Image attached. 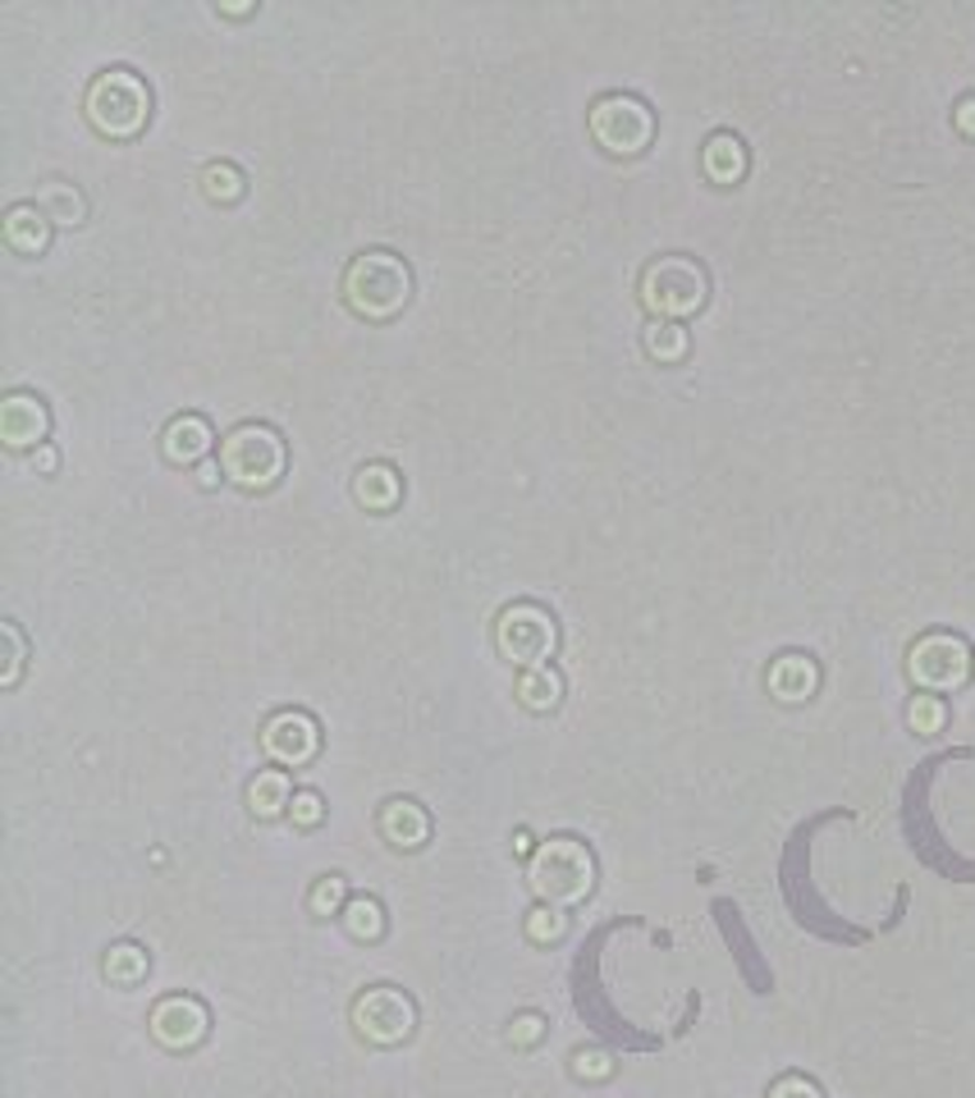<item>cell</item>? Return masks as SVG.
<instances>
[{
  "label": "cell",
  "instance_id": "obj_1",
  "mask_svg": "<svg viewBox=\"0 0 975 1098\" xmlns=\"http://www.w3.org/2000/svg\"><path fill=\"white\" fill-rule=\"evenodd\" d=\"M344 298L357 316L385 321V316L408 308L413 274L394 252H362V257H353V266L344 274Z\"/></svg>",
  "mask_w": 975,
  "mask_h": 1098
},
{
  "label": "cell",
  "instance_id": "obj_2",
  "mask_svg": "<svg viewBox=\"0 0 975 1098\" xmlns=\"http://www.w3.org/2000/svg\"><path fill=\"white\" fill-rule=\"evenodd\" d=\"M527 879L545 906H577L596 889V861L582 842L572 838H550L545 847L532 851Z\"/></svg>",
  "mask_w": 975,
  "mask_h": 1098
},
{
  "label": "cell",
  "instance_id": "obj_3",
  "mask_svg": "<svg viewBox=\"0 0 975 1098\" xmlns=\"http://www.w3.org/2000/svg\"><path fill=\"white\" fill-rule=\"evenodd\" d=\"M285 440L270 431V426H238V431L225 435L221 444V467L234 485H243V491H266V485H276L285 476Z\"/></svg>",
  "mask_w": 975,
  "mask_h": 1098
},
{
  "label": "cell",
  "instance_id": "obj_4",
  "mask_svg": "<svg viewBox=\"0 0 975 1098\" xmlns=\"http://www.w3.org/2000/svg\"><path fill=\"white\" fill-rule=\"evenodd\" d=\"M147 110H151V97L142 78L129 69H110L87 87V119L106 138H133L147 125Z\"/></svg>",
  "mask_w": 975,
  "mask_h": 1098
},
{
  "label": "cell",
  "instance_id": "obj_5",
  "mask_svg": "<svg viewBox=\"0 0 975 1098\" xmlns=\"http://www.w3.org/2000/svg\"><path fill=\"white\" fill-rule=\"evenodd\" d=\"M642 302L655 321H683L706 302V270L687 257H660L642 274Z\"/></svg>",
  "mask_w": 975,
  "mask_h": 1098
},
{
  "label": "cell",
  "instance_id": "obj_6",
  "mask_svg": "<svg viewBox=\"0 0 975 1098\" xmlns=\"http://www.w3.org/2000/svg\"><path fill=\"white\" fill-rule=\"evenodd\" d=\"M591 133H596V142L604 151H614V157H636V151L655 138V115H651L646 101L614 92V97H600L596 101Z\"/></svg>",
  "mask_w": 975,
  "mask_h": 1098
},
{
  "label": "cell",
  "instance_id": "obj_7",
  "mask_svg": "<svg viewBox=\"0 0 975 1098\" xmlns=\"http://www.w3.org/2000/svg\"><path fill=\"white\" fill-rule=\"evenodd\" d=\"M495 640H500L504 659L536 668L540 659L555 655L559 632H555V618L545 614L540 604H508L500 614V623H495Z\"/></svg>",
  "mask_w": 975,
  "mask_h": 1098
},
{
  "label": "cell",
  "instance_id": "obj_8",
  "mask_svg": "<svg viewBox=\"0 0 975 1098\" xmlns=\"http://www.w3.org/2000/svg\"><path fill=\"white\" fill-rule=\"evenodd\" d=\"M353 1025L362 1030V1040L389 1048V1044H404L408 1034H413L417 1006L399 989H367V993L357 998V1006H353Z\"/></svg>",
  "mask_w": 975,
  "mask_h": 1098
},
{
  "label": "cell",
  "instance_id": "obj_9",
  "mask_svg": "<svg viewBox=\"0 0 975 1098\" xmlns=\"http://www.w3.org/2000/svg\"><path fill=\"white\" fill-rule=\"evenodd\" d=\"M261 746H266V755L276 760V765L298 769V765H308V760L317 755V746H321V728H317L312 714L285 710V714H276V719L261 728Z\"/></svg>",
  "mask_w": 975,
  "mask_h": 1098
},
{
  "label": "cell",
  "instance_id": "obj_10",
  "mask_svg": "<svg viewBox=\"0 0 975 1098\" xmlns=\"http://www.w3.org/2000/svg\"><path fill=\"white\" fill-rule=\"evenodd\" d=\"M911 678L921 687L949 691L966 678V646L957 636H925L917 650H911Z\"/></svg>",
  "mask_w": 975,
  "mask_h": 1098
},
{
  "label": "cell",
  "instance_id": "obj_11",
  "mask_svg": "<svg viewBox=\"0 0 975 1098\" xmlns=\"http://www.w3.org/2000/svg\"><path fill=\"white\" fill-rule=\"evenodd\" d=\"M206 1025H211L206 1006L197 998H184V993L157 1002V1012H151V1034H157L165 1048H193V1044H202L206 1040Z\"/></svg>",
  "mask_w": 975,
  "mask_h": 1098
},
{
  "label": "cell",
  "instance_id": "obj_12",
  "mask_svg": "<svg viewBox=\"0 0 975 1098\" xmlns=\"http://www.w3.org/2000/svg\"><path fill=\"white\" fill-rule=\"evenodd\" d=\"M46 426H51L46 403L33 399V394H10V399L0 403V440L10 449H42Z\"/></svg>",
  "mask_w": 975,
  "mask_h": 1098
},
{
  "label": "cell",
  "instance_id": "obj_13",
  "mask_svg": "<svg viewBox=\"0 0 975 1098\" xmlns=\"http://www.w3.org/2000/svg\"><path fill=\"white\" fill-rule=\"evenodd\" d=\"M211 426L202 421V417H193V412H184V417H174L170 426H165V435H161V444H165V458L170 463H179V467H189V463H202V458L211 453Z\"/></svg>",
  "mask_w": 975,
  "mask_h": 1098
},
{
  "label": "cell",
  "instance_id": "obj_14",
  "mask_svg": "<svg viewBox=\"0 0 975 1098\" xmlns=\"http://www.w3.org/2000/svg\"><path fill=\"white\" fill-rule=\"evenodd\" d=\"M381 833L394 842V847H404V851H413V847H421L426 842V833H431V819H426V810L417 806V801H389L385 810H381Z\"/></svg>",
  "mask_w": 975,
  "mask_h": 1098
},
{
  "label": "cell",
  "instance_id": "obj_15",
  "mask_svg": "<svg viewBox=\"0 0 975 1098\" xmlns=\"http://www.w3.org/2000/svg\"><path fill=\"white\" fill-rule=\"evenodd\" d=\"M6 238H10V248H19V252H42L46 238H51L46 211L42 206H14L6 216Z\"/></svg>",
  "mask_w": 975,
  "mask_h": 1098
},
{
  "label": "cell",
  "instance_id": "obj_16",
  "mask_svg": "<svg viewBox=\"0 0 975 1098\" xmlns=\"http://www.w3.org/2000/svg\"><path fill=\"white\" fill-rule=\"evenodd\" d=\"M353 495H357V504L385 513V508L399 504V472L385 467V463H367L353 481Z\"/></svg>",
  "mask_w": 975,
  "mask_h": 1098
},
{
  "label": "cell",
  "instance_id": "obj_17",
  "mask_svg": "<svg viewBox=\"0 0 975 1098\" xmlns=\"http://www.w3.org/2000/svg\"><path fill=\"white\" fill-rule=\"evenodd\" d=\"M517 696H523V706H527V710L545 714V710H555V706H559L564 682H559V674H555L550 664H536V668H527V674H523V682H517Z\"/></svg>",
  "mask_w": 975,
  "mask_h": 1098
},
{
  "label": "cell",
  "instance_id": "obj_18",
  "mask_svg": "<svg viewBox=\"0 0 975 1098\" xmlns=\"http://www.w3.org/2000/svg\"><path fill=\"white\" fill-rule=\"evenodd\" d=\"M742 170H747V151H742V142H738L733 133H715V138L706 142V174L719 179V183H733V179H742Z\"/></svg>",
  "mask_w": 975,
  "mask_h": 1098
},
{
  "label": "cell",
  "instance_id": "obj_19",
  "mask_svg": "<svg viewBox=\"0 0 975 1098\" xmlns=\"http://www.w3.org/2000/svg\"><path fill=\"white\" fill-rule=\"evenodd\" d=\"M770 687H774V696H779V700H806V696H811V687H815V664H811V659H802V655H788V659H779V664H774V674H770Z\"/></svg>",
  "mask_w": 975,
  "mask_h": 1098
},
{
  "label": "cell",
  "instance_id": "obj_20",
  "mask_svg": "<svg viewBox=\"0 0 975 1098\" xmlns=\"http://www.w3.org/2000/svg\"><path fill=\"white\" fill-rule=\"evenodd\" d=\"M248 801H253V810H257L261 819H270V815H280V810L293 806V787H289V778H285L280 769H266V774L253 778Z\"/></svg>",
  "mask_w": 975,
  "mask_h": 1098
},
{
  "label": "cell",
  "instance_id": "obj_21",
  "mask_svg": "<svg viewBox=\"0 0 975 1098\" xmlns=\"http://www.w3.org/2000/svg\"><path fill=\"white\" fill-rule=\"evenodd\" d=\"M646 353L660 362H678L687 353V330L678 321H651L646 325Z\"/></svg>",
  "mask_w": 975,
  "mask_h": 1098
},
{
  "label": "cell",
  "instance_id": "obj_22",
  "mask_svg": "<svg viewBox=\"0 0 975 1098\" xmlns=\"http://www.w3.org/2000/svg\"><path fill=\"white\" fill-rule=\"evenodd\" d=\"M344 925H349L353 938H381L385 934V911L372 897H353L344 906Z\"/></svg>",
  "mask_w": 975,
  "mask_h": 1098
},
{
  "label": "cell",
  "instance_id": "obj_23",
  "mask_svg": "<svg viewBox=\"0 0 975 1098\" xmlns=\"http://www.w3.org/2000/svg\"><path fill=\"white\" fill-rule=\"evenodd\" d=\"M42 211L51 225H78L83 220V197L74 189H65V183H51V189L42 193Z\"/></svg>",
  "mask_w": 975,
  "mask_h": 1098
},
{
  "label": "cell",
  "instance_id": "obj_24",
  "mask_svg": "<svg viewBox=\"0 0 975 1098\" xmlns=\"http://www.w3.org/2000/svg\"><path fill=\"white\" fill-rule=\"evenodd\" d=\"M106 975L115 984H138L142 975H147V952L142 948H133V943H125V948H110V957H106Z\"/></svg>",
  "mask_w": 975,
  "mask_h": 1098
},
{
  "label": "cell",
  "instance_id": "obj_25",
  "mask_svg": "<svg viewBox=\"0 0 975 1098\" xmlns=\"http://www.w3.org/2000/svg\"><path fill=\"white\" fill-rule=\"evenodd\" d=\"M202 183H206V197H211V202H234V197H243V174H238L229 161L206 165Z\"/></svg>",
  "mask_w": 975,
  "mask_h": 1098
},
{
  "label": "cell",
  "instance_id": "obj_26",
  "mask_svg": "<svg viewBox=\"0 0 975 1098\" xmlns=\"http://www.w3.org/2000/svg\"><path fill=\"white\" fill-rule=\"evenodd\" d=\"M564 929H568V915H564L559 906H536V911L527 915V934H532V943H555V938H564Z\"/></svg>",
  "mask_w": 975,
  "mask_h": 1098
},
{
  "label": "cell",
  "instance_id": "obj_27",
  "mask_svg": "<svg viewBox=\"0 0 975 1098\" xmlns=\"http://www.w3.org/2000/svg\"><path fill=\"white\" fill-rule=\"evenodd\" d=\"M572 1072L582 1080H604L609 1072H614V1062H609V1053H600V1048H582L572 1057Z\"/></svg>",
  "mask_w": 975,
  "mask_h": 1098
},
{
  "label": "cell",
  "instance_id": "obj_28",
  "mask_svg": "<svg viewBox=\"0 0 975 1098\" xmlns=\"http://www.w3.org/2000/svg\"><path fill=\"white\" fill-rule=\"evenodd\" d=\"M344 906V879H321L317 889H312V911L317 915H330V911H340Z\"/></svg>",
  "mask_w": 975,
  "mask_h": 1098
},
{
  "label": "cell",
  "instance_id": "obj_29",
  "mask_svg": "<svg viewBox=\"0 0 975 1098\" xmlns=\"http://www.w3.org/2000/svg\"><path fill=\"white\" fill-rule=\"evenodd\" d=\"M289 815H293V824H302V829H312V824H321L325 806H321L317 792H293V806H289Z\"/></svg>",
  "mask_w": 975,
  "mask_h": 1098
},
{
  "label": "cell",
  "instance_id": "obj_30",
  "mask_svg": "<svg viewBox=\"0 0 975 1098\" xmlns=\"http://www.w3.org/2000/svg\"><path fill=\"white\" fill-rule=\"evenodd\" d=\"M939 723H943V706H939V700H930V696H921L917 706H911V728H917V732H934Z\"/></svg>",
  "mask_w": 975,
  "mask_h": 1098
},
{
  "label": "cell",
  "instance_id": "obj_31",
  "mask_svg": "<svg viewBox=\"0 0 975 1098\" xmlns=\"http://www.w3.org/2000/svg\"><path fill=\"white\" fill-rule=\"evenodd\" d=\"M540 1034H545V1021H540L536 1012H527V1016H517V1021L508 1025V1040H513V1044H536V1040H540Z\"/></svg>",
  "mask_w": 975,
  "mask_h": 1098
},
{
  "label": "cell",
  "instance_id": "obj_32",
  "mask_svg": "<svg viewBox=\"0 0 975 1098\" xmlns=\"http://www.w3.org/2000/svg\"><path fill=\"white\" fill-rule=\"evenodd\" d=\"M0 636H6V646H10L6 682H19V668H23V636H19V627H14V623H6V627H0Z\"/></svg>",
  "mask_w": 975,
  "mask_h": 1098
},
{
  "label": "cell",
  "instance_id": "obj_33",
  "mask_svg": "<svg viewBox=\"0 0 975 1098\" xmlns=\"http://www.w3.org/2000/svg\"><path fill=\"white\" fill-rule=\"evenodd\" d=\"M770 1098H819V1094H815V1089H811L806 1080H783V1085H779V1089H774Z\"/></svg>",
  "mask_w": 975,
  "mask_h": 1098
},
{
  "label": "cell",
  "instance_id": "obj_34",
  "mask_svg": "<svg viewBox=\"0 0 975 1098\" xmlns=\"http://www.w3.org/2000/svg\"><path fill=\"white\" fill-rule=\"evenodd\" d=\"M957 129L975 138V97H966V101L957 106Z\"/></svg>",
  "mask_w": 975,
  "mask_h": 1098
},
{
  "label": "cell",
  "instance_id": "obj_35",
  "mask_svg": "<svg viewBox=\"0 0 975 1098\" xmlns=\"http://www.w3.org/2000/svg\"><path fill=\"white\" fill-rule=\"evenodd\" d=\"M38 467H42V472H55V449H46V444L38 449Z\"/></svg>",
  "mask_w": 975,
  "mask_h": 1098
},
{
  "label": "cell",
  "instance_id": "obj_36",
  "mask_svg": "<svg viewBox=\"0 0 975 1098\" xmlns=\"http://www.w3.org/2000/svg\"><path fill=\"white\" fill-rule=\"evenodd\" d=\"M197 481H202V485H216V481H221V467H211V463H202Z\"/></svg>",
  "mask_w": 975,
  "mask_h": 1098
}]
</instances>
